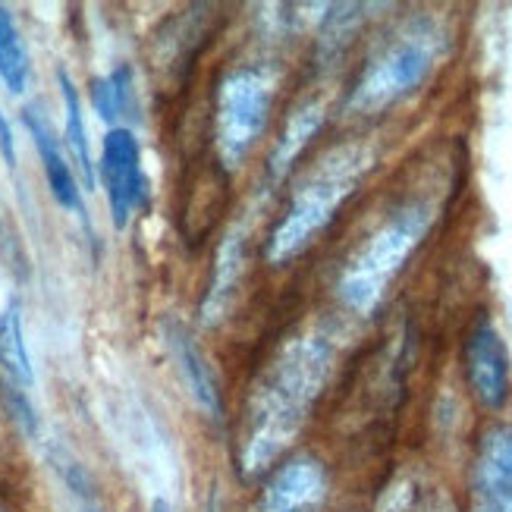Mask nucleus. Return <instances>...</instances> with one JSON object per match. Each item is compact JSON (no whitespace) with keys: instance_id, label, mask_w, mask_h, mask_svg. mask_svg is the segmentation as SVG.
Wrapping results in <instances>:
<instances>
[{"instance_id":"obj_5","label":"nucleus","mask_w":512,"mask_h":512,"mask_svg":"<svg viewBox=\"0 0 512 512\" xmlns=\"http://www.w3.org/2000/svg\"><path fill=\"white\" fill-rule=\"evenodd\" d=\"M267 110H271V82L261 70H233L217 88V148L227 167H236L258 142Z\"/></svg>"},{"instance_id":"obj_20","label":"nucleus","mask_w":512,"mask_h":512,"mask_svg":"<svg viewBox=\"0 0 512 512\" xmlns=\"http://www.w3.org/2000/svg\"><path fill=\"white\" fill-rule=\"evenodd\" d=\"M208 512H214V503H211V509H208Z\"/></svg>"},{"instance_id":"obj_9","label":"nucleus","mask_w":512,"mask_h":512,"mask_svg":"<svg viewBox=\"0 0 512 512\" xmlns=\"http://www.w3.org/2000/svg\"><path fill=\"white\" fill-rule=\"evenodd\" d=\"M324 469L315 459H293L267 484L261 512H311L324 500Z\"/></svg>"},{"instance_id":"obj_1","label":"nucleus","mask_w":512,"mask_h":512,"mask_svg":"<svg viewBox=\"0 0 512 512\" xmlns=\"http://www.w3.org/2000/svg\"><path fill=\"white\" fill-rule=\"evenodd\" d=\"M330 371V346L324 337L289 340L274 359L271 371L252 399V431H249V462L271 459L289 434H296L311 403L318 399Z\"/></svg>"},{"instance_id":"obj_17","label":"nucleus","mask_w":512,"mask_h":512,"mask_svg":"<svg viewBox=\"0 0 512 512\" xmlns=\"http://www.w3.org/2000/svg\"><path fill=\"white\" fill-rule=\"evenodd\" d=\"M0 387H4V403H7V409L13 412V421H16V425H19L22 431H26L29 437H35V434H38V415H35V409H32V403H29L26 390L16 387V384H10V381H4Z\"/></svg>"},{"instance_id":"obj_10","label":"nucleus","mask_w":512,"mask_h":512,"mask_svg":"<svg viewBox=\"0 0 512 512\" xmlns=\"http://www.w3.org/2000/svg\"><path fill=\"white\" fill-rule=\"evenodd\" d=\"M167 346H170V355L176 368H180L183 381L189 387V393L195 396V403L202 406L208 415H217L220 412V396H217V387H214V377H211V368L205 365L202 352L198 346L189 340V333L183 327L170 324L167 327Z\"/></svg>"},{"instance_id":"obj_7","label":"nucleus","mask_w":512,"mask_h":512,"mask_svg":"<svg viewBox=\"0 0 512 512\" xmlns=\"http://www.w3.org/2000/svg\"><path fill=\"white\" fill-rule=\"evenodd\" d=\"M465 371L475 396L487 409H500L509 396V359L494 324L481 321L465 343Z\"/></svg>"},{"instance_id":"obj_3","label":"nucleus","mask_w":512,"mask_h":512,"mask_svg":"<svg viewBox=\"0 0 512 512\" xmlns=\"http://www.w3.org/2000/svg\"><path fill=\"white\" fill-rule=\"evenodd\" d=\"M431 227V211L425 205H409L403 211H396L381 230H374L365 246L355 252L346 264V271L340 277V299L368 315L374 305L381 302L387 283L399 274V267L406 264V258L415 252V246L425 239Z\"/></svg>"},{"instance_id":"obj_15","label":"nucleus","mask_w":512,"mask_h":512,"mask_svg":"<svg viewBox=\"0 0 512 512\" xmlns=\"http://www.w3.org/2000/svg\"><path fill=\"white\" fill-rule=\"evenodd\" d=\"M92 104L98 117L107 123H117L132 110V70L129 66H117L110 76H101L92 82Z\"/></svg>"},{"instance_id":"obj_6","label":"nucleus","mask_w":512,"mask_h":512,"mask_svg":"<svg viewBox=\"0 0 512 512\" xmlns=\"http://www.w3.org/2000/svg\"><path fill=\"white\" fill-rule=\"evenodd\" d=\"M101 183L107 192L110 205V220L114 227L123 230L136 208L145 205L148 198V183L142 170V148L139 139L132 136V129L117 126L104 136L101 148Z\"/></svg>"},{"instance_id":"obj_19","label":"nucleus","mask_w":512,"mask_h":512,"mask_svg":"<svg viewBox=\"0 0 512 512\" xmlns=\"http://www.w3.org/2000/svg\"><path fill=\"white\" fill-rule=\"evenodd\" d=\"M151 512H173V509H170V503H167V500H154Z\"/></svg>"},{"instance_id":"obj_8","label":"nucleus","mask_w":512,"mask_h":512,"mask_svg":"<svg viewBox=\"0 0 512 512\" xmlns=\"http://www.w3.org/2000/svg\"><path fill=\"white\" fill-rule=\"evenodd\" d=\"M22 123H26L29 136L38 148V158H41V167H44V176H48V186H51V195L54 202L66 211H76V214H85L82 208V189H79V180L73 167L66 164V154L54 136L51 123L44 120V114L38 107H26L22 110Z\"/></svg>"},{"instance_id":"obj_11","label":"nucleus","mask_w":512,"mask_h":512,"mask_svg":"<svg viewBox=\"0 0 512 512\" xmlns=\"http://www.w3.org/2000/svg\"><path fill=\"white\" fill-rule=\"evenodd\" d=\"M0 371H4V381L22 390L35 384L26 330H22V305L16 299H10L7 308L0 311Z\"/></svg>"},{"instance_id":"obj_13","label":"nucleus","mask_w":512,"mask_h":512,"mask_svg":"<svg viewBox=\"0 0 512 512\" xmlns=\"http://www.w3.org/2000/svg\"><path fill=\"white\" fill-rule=\"evenodd\" d=\"M57 82H60V95H63V110H66V145H70L73 158L79 164L82 183L92 189L95 186V164H92V151H88V132H85V120H82V101L79 92L66 70H57Z\"/></svg>"},{"instance_id":"obj_18","label":"nucleus","mask_w":512,"mask_h":512,"mask_svg":"<svg viewBox=\"0 0 512 512\" xmlns=\"http://www.w3.org/2000/svg\"><path fill=\"white\" fill-rule=\"evenodd\" d=\"M0 154H4L7 167H16V142H13V129L4 114H0Z\"/></svg>"},{"instance_id":"obj_2","label":"nucleus","mask_w":512,"mask_h":512,"mask_svg":"<svg viewBox=\"0 0 512 512\" xmlns=\"http://www.w3.org/2000/svg\"><path fill=\"white\" fill-rule=\"evenodd\" d=\"M368 167V154L362 148H337L321 161V167L296 189L283 220L277 224L271 242H267V261L283 264L286 258L299 255L311 236L321 233L333 211H337L352 189L359 186Z\"/></svg>"},{"instance_id":"obj_14","label":"nucleus","mask_w":512,"mask_h":512,"mask_svg":"<svg viewBox=\"0 0 512 512\" xmlns=\"http://www.w3.org/2000/svg\"><path fill=\"white\" fill-rule=\"evenodd\" d=\"M29 73H32V66H29L26 41H22L10 10L0 7V79H4V85L13 95H19V92H26Z\"/></svg>"},{"instance_id":"obj_4","label":"nucleus","mask_w":512,"mask_h":512,"mask_svg":"<svg viewBox=\"0 0 512 512\" xmlns=\"http://www.w3.org/2000/svg\"><path fill=\"white\" fill-rule=\"evenodd\" d=\"M434 57H437V41L431 32L403 35L365 66L362 79L352 88L349 107L371 114V110H381L396 98L409 95L415 85L425 82L428 70L434 66Z\"/></svg>"},{"instance_id":"obj_16","label":"nucleus","mask_w":512,"mask_h":512,"mask_svg":"<svg viewBox=\"0 0 512 512\" xmlns=\"http://www.w3.org/2000/svg\"><path fill=\"white\" fill-rule=\"evenodd\" d=\"M321 126V107L318 104H308L302 110H296L293 117L286 123V132L280 136V145H277V154H274V170L283 173L293 158L302 151V145L315 136V129Z\"/></svg>"},{"instance_id":"obj_12","label":"nucleus","mask_w":512,"mask_h":512,"mask_svg":"<svg viewBox=\"0 0 512 512\" xmlns=\"http://www.w3.org/2000/svg\"><path fill=\"white\" fill-rule=\"evenodd\" d=\"M478 491H512V431L494 428L481 440Z\"/></svg>"}]
</instances>
